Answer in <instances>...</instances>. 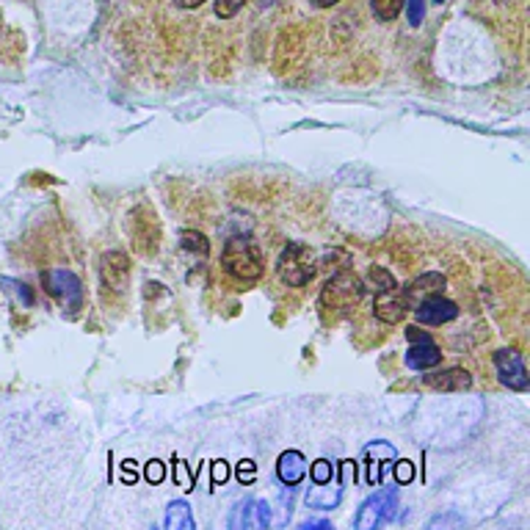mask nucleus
I'll return each instance as SVG.
<instances>
[{"instance_id": "nucleus-1", "label": "nucleus", "mask_w": 530, "mask_h": 530, "mask_svg": "<svg viewBox=\"0 0 530 530\" xmlns=\"http://www.w3.org/2000/svg\"><path fill=\"white\" fill-rule=\"evenodd\" d=\"M221 265L238 282H257L265 274L262 251L249 238H230L224 251H221Z\"/></svg>"}, {"instance_id": "nucleus-2", "label": "nucleus", "mask_w": 530, "mask_h": 530, "mask_svg": "<svg viewBox=\"0 0 530 530\" xmlns=\"http://www.w3.org/2000/svg\"><path fill=\"white\" fill-rule=\"evenodd\" d=\"M277 274L288 288H304L315 277V254L306 243H288L277 260Z\"/></svg>"}, {"instance_id": "nucleus-3", "label": "nucleus", "mask_w": 530, "mask_h": 530, "mask_svg": "<svg viewBox=\"0 0 530 530\" xmlns=\"http://www.w3.org/2000/svg\"><path fill=\"white\" fill-rule=\"evenodd\" d=\"M398 511V489L387 486V489L373 492L362 500V506L353 514V530H381Z\"/></svg>"}, {"instance_id": "nucleus-4", "label": "nucleus", "mask_w": 530, "mask_h": 530, "mask_svg": "<svg viewBox=\"0 0 530 530\" xmlns=\"http://www.w3.org/2000/svg\"><path fill=\"white\" fill-rule=\"evenodd\" d=\"M127 233H130V241H132V246H136L139 254H155L158 246H160V221H158V213L147 202H142L139 207H132Z\"/></svg>"}, {"instance_id": "nucleus-5", "label": "nucleus", "mask_w": 530, "mask_h": 530, "mask_svg": "<svg viewBox=\"0 0 530 530\" xmlns=\"http://www.w3.org/2000/svg\"><path fill=\"white\" fill-rule=\"evenodd\" d=\"M41 285L64 309H69V313L83 306V282L78 279V274L67 269H53L41 274Z\"/></svg>"}, {"instance_id": "nucleus-6", "label": "nucleus", "mask_w": 530, "mask_h": 530, "mask_svg": "<svg viewBox=\"0 0 530 530\" xmlns=\"http://www.w3.org/2000/svg\"><path fill=\"white\" fill-rule=\"evenodd\" d=\"M100 285L105 293L122 296L130 285V257L124 251H105L100 257Z\"/></svg>"}, {"instance_id": "nucleus-7", "label": "nucleus", "mask_w": 530, "mask_h": 530, "mask_svg": "<svg viewBox=\"0 0 530 530\" xmlns=\"http://www.w3.org/2000/svg\"><path fill=\"white\" fill-rule=\"evenodd\" d=\"M495 370H498L500 384L514 389V392H525L530 387L525 360H522V353H516L514 348H500L495 353Z\"/></svg>"}, {"instance_id": "nucleus-8", "label": "nucleus", "mask_w": 530, "mask_h": 530, "mask_svg": "<svg viewBox=\"0 0 530 530\" xmlns=\"http://www.w3.org/2000/svg\"><path fill=\"white\" fill-rule=\"evenodd\" d=\"M360 296H362V282L357 277H351V274H337L324 288V304L326 306L332 304V309L353 306L360 301Z\"/></svg>"}, {"instance_id": "nucleus-9", "label": "nucleus", "mask_w": 530, "mask_h": 530, "mask_svg": "<svg viewBox=\"0 0 530 530\" xmlns=\"http://www.w3.org/2000/svg\"><path fill=\"white\" fill-rule=\"evenodd\" d=\"M415 318L425 326H442V324H451L459 318V306L451 298H442V296H431L423 298L415 309Z\"/></svg>"}, {"instance_id": "nucleus-10", "label": "nucleus", "mask_w": 530, "mask_h": 530, "mask_svg": "<svg viewBox=\"0 0 530 530\" xmlns=\"http://www.w3.org/2000/svg\"><path fill=\"white\" fill-rule=\"evenodd\" d=\"M409 309V301H407V293L404 288H389V290H381L376 293V301H373V315L384 324H398Z\"/></svg>"}, {"instance_id": "nucleus-11", "label": "nucleus", "mask_w": 530, "mask_h": 530, "mask_svg": "<svg viewBox=\"0 0 530 530\" xmlns=\"http://www.w3.org/2000/svg\"><path fill=\"white\" fill-rule=\"evenodd\" d=\"M343 464L337 467V475L329 483H315L313 489L306 492V506L309 508H318V511H329L340 503L343 498Z\"/></svg>"}, {"instance_id": "nucleus-12", "label": "nucleus", "mask_w": 530, "mask_h": 530, "mask_svg": "<svg viewBox=\"0 0 530 530\" xmlns=\"http://www.w3.org/2000/svg\"><path fill=\"white\" fill-rule=\"evenodd\" d=\"M439 362H442V351H439V345H436L428 334L420 337V340H412V345H409V351H407V365H409L412 370L425 373V370L436 368Z\"/></svg>"}, {"instance_id": "nucleus-13", "label": "nucleus", "mask_w": 530, "mask_h": 530, "mask_svg": "<svg viewBox=\"0 0 530 530\" xmlns=\"http://www.w3.org/2000/svg\"><path fill=\"white\" fill-rule=\"evenodd\" d=\"M423 384H428L431 389H439V392H461V389L472 387V376L464 368H445V370L423 376Z\"/></svg>"}, {"instance_id": "nucleus-14", "label": "nucleus", "mask_w": 530, "mask_h": 530, "mask_svg": "<svg viewBox=\"0 0 530 530\" xmlns=\"http://www.w3.org/2000/svg\"><path fill=\"white\" fill-rule=\"evenodd\" d=\"M277 475L285 486H298L306 478V459L301 451H285L277 459Z\"/></svg>"}, {"instance_id": "nucleus-15", "label": "nucleus", "mask_w": 530, "mask_h": 530, "mask_svg": "<svg viewBox=\"0 0 530 530\" xmlns=\"http://www.w3.org/2000/svg\"><path fill=\"white\" fill-rule=\"evenodd\" d=\"M442 290H445V277L436 274V271H428V274H420L417 279L409 282V288H404L407 293V301L412 304V298L423 296V298H431V296H439Z\"/></svg>"}, {"instance_id": "nucleus-16", "label": "nucleus", "mask_w": 530, "mask_h": 530, "mask_svg": "<svg viewBox=\"0 0 530 530\" xmlns=\"http://www.w3.org/2000/svg\"><path fill=\"white\" fill-rule=\"evenodd\" d=\"M163 530H196L191 506H188L186 500H174V503H169L166 519H163Z\"/></svg>"}, {"instance_id": "nucleus-17", "label": "nucleus", "mask_w": 530, "mask_h": 530, "mask_svg": "<svg viewBox=\"0 0 530 530\" xmlns=\"http://www.w3.org/2000/svg\"><path fill=\"white\" fill-rule=\"evenodd\" d=\"M389 453H398L389 442H373V445L365 448V459H368V480L370 483H381L384 480V464H381V456H389Z\"/></svg>"}, {"instance_id": "nucleus-18", "label": "nucleus", "mask_w": 530, "mask_h": 530, "mask_svg": "<svg viewBox=\"0 0 530 530\" xmlns=\"http://www.w3.org/2000/svg\"><path fill=\"white\" fill-rule=\"evenodd\" d=\"M180 249L186 251V254H191V257H207L210 254V243H207V238L202 235V233H196V230H183L180 233Z\"/></svg>"}, {"instance_id": "nucleus-19", "label": "nucleus", "mask_w": 530, "mask_h": 530, "mask_svg": "<svg viewBox=\"0 0 530 530\" xmlns=\"http://www.w3.org/2000/svg\"><path fill=\"white\" fill-rule=\"evenodd\" d=\"M404 4L407 0H370V9H373L376 20L392 23V20H398V14L404 12Z\"/></svg>"}, {"instance_id": "nucleus-20", "label": "nucleus", "mask_w": 530, "mask_h": 530, "mask_svg": "<svg viewBox=\"0 0 530 530\" xmlns=\"http://www.w3.org/2000/svg\"><path fill=\"white\" fill-rule=\"evenodd\" d=\"M251 525V500L235 503L227 516V530H249Z\"/></svg>"}, {"instance_id": "nucleus-21", "label": "nucleus", "mask_w": 530, "mask_h": 530, "mask_svg": "<svg viewBox=\"0 0 530 530\" xmlns=\"http://www.w3.org/2000/svg\"><path fill=\"white\" fill-rule=\"evenodd\" d=\"M464 527H467L464 516L456 514V511L436 514V516H431L428 525H425V530H464Z\"/></svg>"}, {"instance_id": "nucleus-22", "label": "nucleus", "mask_w": 530, "mask_h": 530, "mask_svg": "<svg viewBox=\"0 0 530 530\" xmlns=\"http://www.w3.org/2000/svg\"><path fill=\"white\" fill-rule=\"evenodd\" d=\"M337 467L340 464H334L329 459H318L313 467H309V478H313V483H329L337 475Z\"/></svg>"}, {"instance_id": "nucleus-23", "label": "nucleus", "mask_w": 530, "mask_h": 530, "mask_svg": "<svg viewBox=\"0 0 530 530\" xmlns=\"http://www.w3.org/2000/svg\"><path fill=\"white\" fill-rule=\"evenodd\" d=\"M368 279H370V285H373V290H376V293L389 290V288H395V285H398V282H395V277H392L387 269H381V265H373L370 274H368Z\"/></svg>"}, {"instance_id": "nucleus-24", "label": "nucleus", "mask_w": 530, "mask_h": 530, "mask_svg": "<svg viewBox=\"0 0 530 530\" xmlns=\"http://www.w3.org/2000/svg\"><path fill=\"white\" fill-rule=\"evenodd\" d=\"M251 516L257 530H269L271 527V506L265 500H251Z\"/></svg>"}, {"instance_id": "nucleus-25", "label": "nucleus", "mask_w": 530, "mask_h": 530, "mask_svg": "<svg viewBox=\"0 0 530 530\" xmlns=\"http://www.w3.org/2000/svg\"><path fill=\"white\" fill-rule=\"evenodd\" d=\"M243 6H246V0H215V14L221 20H233Z\"/></svg>"}, {"instance_id": "nucleus-26", "label": "nucleus", "mask_w": 530, "mask_h": 530, "mask_svg": "<svg viewBox=\"0 0 530 530\" xmlns=\"http://www.w3.org/2000/svg\"><path fill=\"white\" fill-rule=\"evenodd\" d=\"M407 12H409V25L412 28H420L423 20H425V0H407Z\"/></svg>"}, {"instance_id": "nucleus-27", "label": "nucleus", "mask_w": 530, "mask_h": 530, "mask_svg": "<svg viewBox=\"0 0 530 530\" xmlns=\"http://www.w3.org/2000/svg\"><path fill=\"white\" fill-rule=\"evenodd\" d=\"M395 478H398V483H409V480H415V464L407 461V459H401V461L395 459Z\"/></svg>"}, {"instance_id": "nucleus-28", "label": "nucleus", "mask_w": 530, "mask_h": 530, "mask_svg": "<svg viewBox=\"0 0 530 530\" xmlns=\"http://www.w3.org/2000/svg\"><path fill=\"white\" fill-rule=\"evenodd\" d=\"M6 285H12L14 288V293H17V298L25 304V306H31L33 304V293L28 290V285H20V282H12V279H4Z\"/></svg>"}, {"instance_id": "nucleus-29", "label": "nucleus", "mask_w": 530, "mask_h": 530, "mask_svg": "<svg viewBox=\"0 0 530 530\" xmlns=\"http://www.w3.org/2000/svg\"><path fill=\"white\" fill-rule=\"evenodd\" d=\"M254 475H257V467H254V461L243 459V461L238 464V478H241L243 483H251V480H254Z\"/></svg>"}, {"instance_id": "nucleus-30", "label": "nucleus", "mask_w": 530, "mask_h": 530, "mask_svg": "<svg viewBox=\"0 0 530 530\" xmlns=\"http://www.w3.org/2000/svg\"><path fill=\"white\" fill-rule=\"evenodd\" d=\"M298 530H337L329 519H309V522H304Z\"/></svg>"}, {"instance_id": "nucleus-31", "label": "nucleus", "mask_w": 530, "mask_h": 530, "mask_svg": "<svg viewBox=\"0 0 530 530\" xmlns=\"http://www.w3.org/2000/svg\"><path fill=\"white\" fill-rule=\"evenodd\" d=\"M147 480H152V483H160L163 480V464L158 459L147 464Z\"/></svg>"}, {"instance_id": "nucleus-32", "label": "nucleus", "mask_w": 530, "mask_h": 530, "mask_svg": "<svg viewBox=\"0 0 530 530\" xmlns=\"http://www.w3.org/2000/svg\"><path fill=\"white\" fill-rule=\"evenodd\" d=\"M230 478V467H227V461H213V480L218 483H224Z\"/></svg>"}, {"instance_id": "nucleus-33", "label": "nucleus", "mask_w": 530, "mask_h": 530, "mask_svg": "<svg viewBox=\"0 0 530 530\" xmlns=\"http://www.w3.org/2000/svg\"><path fill=\"white\" fill-rule=\"evenodd\" d=\"M174 4L180 6V9H199L205 0H174Z\"/></svg>"}, {"instance_id": "nucleus-34", "label": "nucleus", "mask_w": 530, "mask_h": 530, "mask_svg": "<svg viewBox=\"0 0 530 530\" xmlns=\"http://www.w3.org/2000/svg\"><path fill=\"white\" fill-rule=\"evenodd\" d=\"M309 4H313L315 9H332V6L340 4V0H309Z\"/></svg>"}, {"instance_id": "nucleus-35", "label": "nucleus", "mask_w": 530, "mask_h": 530, "mask_svg": "<svg viewBox=\"0 0 530 530\" xmlns=\"http://www.w3.org/2000/svg\"><path fill=\"white\" fill-rule=\"evenodd\" d=\"M152 530H160V527H152Z\"/></svg>"}]
</instances>
